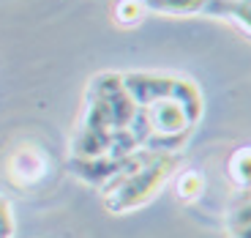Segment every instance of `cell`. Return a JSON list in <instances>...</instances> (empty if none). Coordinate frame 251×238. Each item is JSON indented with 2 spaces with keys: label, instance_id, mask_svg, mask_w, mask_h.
Returning a JSON list of instances; mask_svg holds the SVG:
<instances>
[{
  "label": "cell",
  "instance_id": "8fae6325",
  "mask_svg": "<svg viewBox=\"0 0 251 238\" xmlns=\"http://www.w3.org/2000/svg\"><path fill=\"white\" fill-rule=\"evenodd\" d=\"M145 8L164 17H202L205 0H145Z\"/></svg>",
  "mask_w": 251,
  "mask_h": 238
},
{
  "label": "cell",
  "instance_id": "3957f363",
  "mask_svg": "<svg viewBox=\"0 0 251 238\" xmlns=\"http://www.w3.org/2000/svg\"><path fill=\"white\" fill-rule=\"evenodd\" d=\"M120 77L139 110L153 104L161 96H170L172 88V74H164V71H120Z\"/></svg>",
  "mask_w": 251,
  "mask_h": 238
},
{
  "label": "cell",
  "instance_id": "52a82bcc",
  "mask_svg": "<svg viewBox=\"0 0 251 238\" xmlns=\"http://www.w3.org/2000/svg\"><path fill=\"white\" fill-rule=\"evenodd\" d=\"M202 17L224 19V22L238 28L243 36L251 33V3L249 0H205Z\"/></svg>",
  "mask_w": 251,
  "mask_h": 238
},
{
  "label": "cell",
  "instance_id": "8992f818",
  "mask_svg": "<svg viewBox=\"0 0 251 238\" xmlns=\"http://www.w3.org/2000/svg\"><path fill=\"white\" fill-rule=\"evenodd\" d=\"M170 96L183 107V113L188 115L191 123H200L202 118V110H205V96H202V88L194 77L188 74H172V88H170Z\"/></svg>",
  "mask_w": 251,
  "mask_h": 238
},
{
  "label": "cell",
  "instance_id": "30bf717a",
  "mask_svg": "<svg viewBox=\"0 0 251 238\" xmlns=\"http://www.w3.org/2000/svg\"><path fill=\"white\" fill-rule=\"evenodd\" d=\"M226 178L235 189H249L251 183V148L249 145H238L226 159Z\"/></svg>",
  "mask_w": 251,
  "mask_h": 238
},
{
  "label": "cell",
  "instance_id": "7a4b0ae2",
  "mask_svg": "<svg viewBox=\"0 0 251 238\" xmlns=\"http://www.w3.org/2000/svg\"><path fill=\"white\" fill-rule=\"evenodd\" d=\"M134 115H137V104L131 101V96L126 90L120 71H101V74L90 77L79 123L120 129V126L131 123Z\"/></svg>",
  "mask_w": 251,
  "mask_h": 238
},
{
  "label": "cell",
  "instance_id": "4fadbf2b",
  "mask_svg": "<svg viewBox=\"0 0 251 238\" xmlns=\"http://www.w3.org/2000/svg\"><path fill=\"white\" fill-rule=\"evenodd\" d=\"M145 17H148L145 0H118L112 8V19H115V25H120V28H134Z\"/></svg>",
  "mask_w": 251,
  "mask_h": 238
},
{
  "label": "cell",
  "instance_id": "5bb4252c",
  "mask_svg": "<svg viewBox=\"0 0 251 238\" xmlns=\"http://www.w3.org/2000/svg\"><path fill=\"white\" fill-rule=\"evenodd\" d=\"M14 236V213L6 197H0V238Z\"/></svg>",
  "mask_w": 251,
  "mask_h": 238
},
{
  "label": "cell",
  "instance_id": "9c48e42d",
  "mask_svg": "<svg viewBox=\"0 0 251 238\" xmlns=\"http://www.w3.org/2000/svg\"><path fill=\"white\" fill-rule=\"evenodd\" d=\"M226 233L235 238H246L251 233V197L249 189H240L238 200L226 211Z\"/></svg>",
  "mask_w": 251,
  "mask_h": 238
},
{
  "label": "cell",
  "instance_id": "5b68a950",
  "mask_svg": "<svg viewBox=\"0 0 251 238\" xmlns=\"http://www.w3.org/2000/svg\"><path fill=\"white\" fill-rule=\"evenodd\" d=\"M8 173H11V178L19 183V186L36 183V181H41L44 173H47V159L36 145H25V148L14 150Z\"/></svg>",
  "mask_w": 251,
  "mask_h": 238
},
{
  "label": "cell",
  "instance_id": "277c9868",
  "mask_svg": "<svg viewBox=\"0 0 251 238\" xmlns=\"http://www.w3.org/2000/svg\"><path fill=\"white\" fill-rule=\"evenodd\" d=\"M126 159H115L109 153L104 156H90V159H82V156H71L69 159V170L71 176L79 178L82 183H88V186H107L115 176H118L120 170H123Z\"/></svg>",
  "mask_w": 251,
  "mask_h": 238
},
{
  "label": "cell",
  "instance_id": "6da1fadb",
  "mask_svg": "<svg viewBox=\"0 0 251 238\" xmlns=\"http://www.w3.org/2000/svg\"><path fill=\"white\" fill-rule=\"evenodd\" d=\"M177 167L180 156L175 150H158V153L151 150V156L139 150L126 159L123 170L107 186H101V203L109 213H128L134 208L148 206Z\"/></svg>",
  "mask_w": 251,
  "mask_h": 238
},
{
  "label": "cell",
  "instance_id": "ba28073f",
  "mask_svg": "<svg viewBox=\"0 0 251 238\" xmlns=\"http://www.w3.org/2000/svg\"><path fill=\"white\" fill-rule=\"evenodd\" d=\"M109 150V129L104 126H90V123H79L76 134L71 140V156H104Z\"/></svg>",
  "mask_w": 251,
  "mask_h": 238
},
{
  "label": "cell",
  "instance_id": "7c38bea8",
  "mask_svg": "<svg viewBox=\"0 0 251 238\" xmlns=\"http://www.w3.org/2000/svg\"><path fill=\"white\" fill-rule=\"evenodd\" d=\"M205 176H202L200 170H180L175 178V194H177V200L183 203H194L200 200L202 194H205Z\"/></svg>",
  "mask_w": 251,
  "mask_h": 238
}]
</instances>
